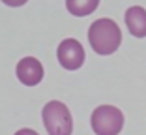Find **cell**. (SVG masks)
<instances>
[{"mask_svg": "<svg viewBox=\"0 0 146 135\" xmlns=\"http://www.w3.org/2000/svg\"><path fill=\"white\" fill-rule=\"evenodd\" d=\"M88 41L98 55H103V57L112 55L118 51L122 43L120 26L112 19H98L88 28Z\"/></svg>", "mask_w": 146, "mask_h": 135, "instance_id": "1", "label": "cell"}, {"mask_svg": "<svg viewBox=\"0 0 146 135\" xmlns=\"http://www.w3.org/2000/svg\"><path fill=\"white\" fill-rule=\"evenodd\" d=\"M41 118L49 135H71L73 118L69 109L62 101L52 100L49 103H45V107L41 111Z\"/></svg>", "mask_w": 146, "mask_h": 135, "instance_id": "2", "label": "cell"}, {"mask_svg": "<svg viewBox=\"0 0 146 135\" xmlns=\"http://www.w3.org/2000/svg\"><path fill=\"white\" fill-rule=\"evenodd\" d=\"M96 135H118L124 128V114L114 105H99L90 116Z\"/></svg>", "mask_w": 146, "mask_h": 135, "instance_id": "3", "label": "cell"}, {"mask_svg": "<svg viewBox=\"0 0 146 135\" xmlns=\"http://www.w3.org/2000/svg\"><path fill=\"white\" fill-rule=\"evenodd\" d=\"M56 58L60 62V66L68 71H75L84 64V49L77 39L68 38L60 41L58 49H56Z\"/></svg>", "mask_w": 146, "mask_h": 135, "instance_id": "4", "label": "cell"}, {"mask_svg": "<svg viewBox=\"0 0 146 135\" xmlns=\"http://www.w3.org/2000/svg\"><path fill=\"white\" fill-rule=\"evenodd\" d=\"M15 73H17V79L25 86H36L43 79V66L38 58L25 57L21 62H17Z\"/></svg>", "mask_w": 146, "mask_h": 135, "instance_id": "5", "label": "cell"}, {"mask_svg": "<svg viewBox=\"0 0 146 135\" xmlns=\"http://www.w3.org/2000/svg\"><path fill=\"white\" fill-rule=\"evenodd\" d=\"M125 26L135 38H146V9L131 6L125 11Z\"/></svg>", "mask_w": 146, "mask_h": 135, "instance_id": "6", "label": "cell"}, {"mask_svg": "<svg viewBox=\"0 0 146 135\" xmlns=\"http://www.w3.org/2000/svg\"><path fill=\"white\" fill-rule=\"evenodd\" d=\"M99 0H66V8L75 17H84L98 9Z\"/></svg>", "mask_w": 146, "mask_h": 135, "instance_id": "7", "label": "cell"}, {"mask_svg": "<svg viewBox=\"0 0 146 135\" xmlns=\"http://www.w3.org/2000/svg\"><path fill=\"white\" fill-rule=\"evenodd\" d=\"M6 6H11V8H19V6H25L28 0H2Z\"/></svg>", "mask_w": 146, "mask_h": 135, "instance_id": "8", "label": "cell"}, {"mask_svg": "<svg viewBox=\"0 0 146 135\" xmlns=\"http://www.w3.org/2000/svg\"><path fill=\"white\" fill-rule=\"evenodd\" d=\"M15 135H38L34 130H28V128H25V130H19L15 131Z\"/></svg>", "mask_w": 146, "mask_h": 135, "instance_id": "9", "label": "cell"}]
</instances>
